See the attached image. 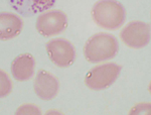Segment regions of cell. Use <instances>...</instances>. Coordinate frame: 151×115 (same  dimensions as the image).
<instances>
[{
  "label": "cell",
  "instance_id": "cell-1",
  "mask_svg": "<svg viewBox=\"0 0 151 115\" xmlns=\"http://www.w3.org/2000/svg\"><path fill=\"white\" fill-rule=\"evenodd\" d=\"M84 57L91 64L114 59L119 52V43L111 33H98L88 38L84 46Z\"/></svg>",
  "mask_w": 151,
  "mask_h": 115
},
{
  "label": "cell",
  "instance_id": "cell-2",
  "mask_svg": "<svg viewBox=\"0 0 151 115\" xmlns=\"http://www.w3.org/2000/svg\"><path fill=\"white\" fill-rule=\"evenodd\" d=\"M92 19L100 27L107 30H116L126 20V10L116 0H99L91 10Z\"/></svg>",
  "mask_w": 151,
  "mask_h": 115
},
{
  "label": "cell",
  "instance_id": "cell-3",
  "mask_svg": "<svg viewBox=\"0 0 151 115\" xmlns=\"http://www.w3.org/2000/svg\"><path fill=\"white\" fill-rule=\"evenodd\" d=\"M122 70V66L116 63L98 65L88 71L85 76V85L93 91L107 89L116 82Z\"/></svg>",
  "mask_w": 151,
  "mask_h": 115
},
{
  "label": "cell",
  "instance_id": "cell-4",
  "mask_svg": "<svg viewBox=\"0 0 151 115\" xmlns=\"http://www.w3.org/2000/svg\"><path fill=\"white\" fill-rule=\"evenodd\" d=\"M69 24L68 15L60 9L47 10L36 18L35 28L40 35L45 38L58 35L67 29Z\"/></svg>",
  "mask_w": 151,
  "mask_h": 115
},
{
  "label": "cell",
  "instance_id": "cell-5",
  "mask_svg": "<svg viewBox=\"0 0 151 115\" xmlns=\"http://www.w3.org/2000/svg\"><path fill=\"white\" fill-rule=\"evenodd\" d=\"M120 38L128 48L133 50H140L149 43L151 38V27L149 24L144 21H130L121 29Z\"/></svg>",
  "mask_w": 151,
  "mask_h": 115
},
{
  "label": "cell",
  "instance_id": "cell-6",
  "mask_svg": "<svg viewBox=\"0 0 151 115\" xmlns=\"http://www.w3.org/2000/svg\"><path fill=\"white\" fill-rule=\"evenodd\" d=\"M48 59L58 68H69L76 60V48L65 38H52L45 43Z\"/></svg>",
  "mask_w": 151,
  "mask_h": 115
},
{
  "label": "cell",
  "instance_id": "cell-7",
  "mask_svg": "<svg viewBox=\"0 0 151 115\" xmlns=\"http://www.w3.org/2000/svg\"><path fill=\"white\" fill-rule=\"evenodd\" d=\"M33 90L40 99L50 101L58 96L60 91V82L50 72L40 70L33 81Z\"/></svg>",
  "mask_w": 151,
  "mask_h": 115
},
{
  "label": "cell",
  "instance_id": "cell-8",
  "mask_svg": "<svg viewBox=\"0 0 151 115\" xmlns=\"http://www.w3.org/2000/svg\"><path fill=\"white\" fill-rule=\"evenodd\" d=\"M23 21L19 15L9 11L0 12V41H10L20 35Z\"/></svg>",
  "mask_w": 151,
  "mask_h": 115
},
{
  "label": "cell",
  "instance_id": "cell-9",
  "mask_svg": "<svg viewBox=\"0 0 151 115\" xmlns=\"http://www.w3.org/2000/svg\"><path fill=\"white\" fill-rule=\"evenodd\" d=\"M35 61L31 54H21L14 58L11 63V74L16 81L24 82L32 77L35 73Z\"/></svg>",
  "mask_w": 151,
  "mask_h": 115
},
{
  "label": "cell",
  "instance_id": "cell-10",
  "mask_svg": "<svg viewBox=\"0 0 151 115\" xmlns=\"http://www.w3.org/2000/svg\"><path fill=\"white\" fill-rule=\"evenodd\" d=\"M57 0H8V3L21 15H35L50 10Z\"/></svg>",
  "mask_w": 151,
  "mask_h": 115
},
{
  "label": "cell",
  "instance_id": "cell-11",
  "mask_svg": "<svg viewBox=\"0 0 151 115\" xmlns=\"http://www.w3.org/2000/svg\"><path fill=\"white\" fill-rule=\"evenodd\" d=\"M13 84L9 75L5 71L0 69V99L5 98L12 92Z\"/></svg>",
  "mask_w": 151,
  "mask_h": 115
},
{
  "label": "cell",
  "instance_id": "cell-12",
  "mask_svg": "<svg viewBox=\"0 0 151 115\" xmlns=\"http://www.w3.org/2000/svg\"><path fill=\"white\" fill-rule=\"evenodd\" d=\"M14 115H42L40 107L32 103L22 104L16 109Z\"/></svg>",
  "mask_w": 151,
  "mask_h": 115
},
{
  "label": "cell",
  "instance_id": "cell-13",
  "mask_svg": "<svg viewBox=\"0 0 151 115\" xmlns=\"http://www.w3.org/2000/svg\"><path fill=\"white\" fill-rule=\"evenodd\" d=\"M128 115H151L150 102H140L132 106Z\"/></svg>",
  "mask_w": 151,
  "mask_h": 115
},
{
  "label": "cell",
  "instance_id": "cell-14",
  "mask_svg": "<svg viewBox=\"0 0 151 115\" xmlns=\"http://www.w3.org/2000/svg\"><path fill=\"white\" fill-rule=\"evenodd\" d=\"M45 115H64L60 110H57V109H50V110H47L45 112Z\"/></svg>",
  "mask_w": 151,
  "mask_h": 115
},
{
  "label": "cell",
  "instance_id": "cell-15",
  "mask_svg": "<svg viewBox=\"0 0 151 115\" xmlns=\"http://www.w3.org/2000/svg\"><path fill=\"white\" fill-rule=\"evenodd\" d=\"M148 91H149L150 95H151V81L149 82V85H148Z\"/></svg>",
  "mask_w": 151,
  "mask_h": 115
}]
</instances>
